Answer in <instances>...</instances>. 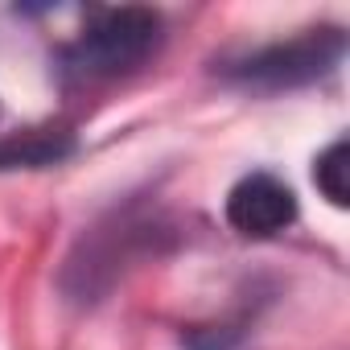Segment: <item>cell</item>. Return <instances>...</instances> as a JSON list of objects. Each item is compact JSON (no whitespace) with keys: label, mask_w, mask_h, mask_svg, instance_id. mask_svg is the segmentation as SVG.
<instances>
[{"label":"cell","mask_w":350,"mask_h":350,"mask_svg":"<svg viewBox=\"0 0 350 350\" xmlns=\"http://www.w3.org/2000/svg\"><path fill=\"white\" fill-rule=\"evenodd\" d=\"M161 46V17L148 9H107L66 46L62 70L75 83H103L136 70Z\"/></svg>","instance_id":"obj_1"},{"label":"cell","mask_w":350,"mask_h":350,"mask_svg":"<svg viewBox=\"0 0 350 350\" xmlns=\"http://www.w3.org/2000/svg\"><path fill=\"white\" fill-rule=\"evenodd\" d=\"M342 50H346L342 29H309L293 42H280V46H268V50L243 58L239 66L227 70V79L256 87V91H288V87H305V83L329 75L338 66Z\"/></svg>","instance_id":"obj_2"},{"label":"cell","mask_w":350,"mask_h":350,"mask_svg":"<svg viewBox=\"0 0 350 350\" xmlns=\"http://www.w3.org/2000/svg\"><path fill=\"white\" fill-rule=\"evenodd\" d=\"M297 194L272 173H247L227 194V223L243 235H276L293 227Z\"/></svg>","instance_id":"obj_3"},{"label":"cell","mask_w":350,"mask_h":350,"mask_svg":"<svg viewBox=\"0 0 350 350\" xmlns=\"http://www.w3.org/2000/svg\"><path fill=\"white\" fill-rule=\"evenodd\" d=\"M346 161H350V157H346V140H334V144L317 157V169H313L317 190H321L334 206H346V202H350V182H346L350 165H346Z\"/></svg>","instance_id":"obj_4"}]
</instances>
